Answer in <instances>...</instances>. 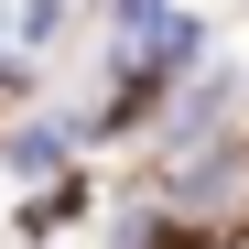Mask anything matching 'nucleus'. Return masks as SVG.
<instances>
[{
  "mask_svg": "<svg viewBox=\"0 0 249 249\" xmlns=\"http://www.w3.org/2000/svg\"><path fill=\"white\" fill-rule=\"evenodd\" d=\"M217 195H228V206L249 195V162H238V152H206L195 174H184V206H217Z\"/></svg>",
  "mask_w": 249,
  "mask_h": 249,
  "instance_id": "f257e3e1",
  "label": "nucleus"
},
{
  "mask_svg": "<svg viewBox=\"0 0 249 249\" xmlns=\"http://www.w3.org/2000/svg\"><path fill=\"white\" fill-rule=\"evenodd\" d=\"M119 44H130V54H141V44H174V22H162V0H130V22H119Z\"/></svg>",
  "mask_w": 249,
  "mask_h": 249,
  "instance_id": "f03ea898",
  "label": "nucleus"
}]
</instances>
